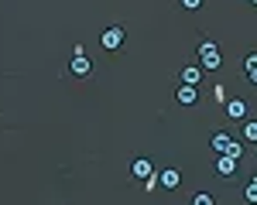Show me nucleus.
<instances>
[{
    "mask_svg": "<svg viewBox=\"0 0 257 205\" xmlns=\"http://www.w3.org/2000/svg\"><path fill=\"white\" fill-rule=\"evenodd\" d=\"M123 38H127L123 28H106V31H103V48H106V52H117L120 44H123Z\"/></svg>",
    "mask_w": 257,
    "mask_h": 205,
    "instance_id": "obj_1",
    "label": "nucleus"
},
{
    "mask_svg": "<svg viewBox=\"0 0 257 205\" xmlns=\"http://www.w3.org/2000/svg\"><path fill=\"white\" fill-rule=\"evenodd\" d=\"M131 171H134V178L144 182V178H151V174H155V164H151V158H138V161L131 164Z\"/></svg>",
    "mask_w": 257,
    "mask_h": 205,
    "instance_id": "obj_2",
    "label": "nucleus"
},
{
    "mask_svg": "<svg viewBox=\"0 0 257 205\" xmlns=\"http://www.w3.org/2000/svg\"><path fill=\"white\" fill-rule=\"evenodd\" d=\"M202 55V72H216L219 65H223V55H219V48H213V52H199Z\"/></svg>",
    "mask_w": 257,
    "mask_h": 205,
    "instance_id": "obj_3",
    "label": "nucleus"
},
{
    "mask_svg": "<svg viewBox=\"0 0 257 205\" xmlns=\"http://www.w3.org/2000/svg\"><path fill=\"white\" fill-rule=\"evenodd\" d=\"M175 100L182 102V106H192V102L199 100V89L196 86H178V92H175Z\"/></svg>",
    "mask_w": 257,
    "mask_h": 205,
    "instance_id": "obj_4",
    "label": "nucleus"
},
{
    "mask_svg": "<svg viewBox=\"0 0 257 205\" xmlns=\"http://www.w3.org/2000/svg\"><path fill=\"white\" fill-rule=\"evenodd\" d=\"M158 182H161V188H178V184H182V174H178L175 168H165L158 174Z\"/></svg>",
    "mask_w": 257,
    "mask_h": 205,
    "instance_id": "obj_5",
    "label": "nucleus"
},
{
    "mask_svg": "<svg viewBox=\"0 0 257 205\" xmlns=\"http://www.w3.org/2000/svg\"><path fill=\"white\" fill-rule=\"evenodd\" d=\"M69 72H72V76H89V72H93V62L86 58V55H79V58H72Z\"/></svg>",
    "mask_w": 257,
    "mask_h": 205,
    "instance_id": "obj_6",
    "label": "nucleus"
},
{
    "mask_svg": "<svg viewBox=\"0 0 257 205\" xmlns=\"http://www.w3.org/2000/svg\"><path fill=\"white\" fill-rule=\"evenodd\" d=\"M199 82H202V68H196V65L182 68V86H199Z\"/></svg>",
    "mask_w": 257,
    "mask_h": 205,
    "instance_id": "obj_7",
    "label": "nucleus"
},
{
    "mask_svg": "<svg viewBox=\"0 0 257 205\" xmlns=\"http://www.w3.org/2000/svg\"><path fill=\"white\" fill-rule=\"evenodd\" d=\"M216 171H219V174H237V158L223 154V158L216 161Z\"/></svg>",
    "mask_w": 257,
    "mask_h": 205,
    "instance_id": "obj_8",
    "label": "nucleus"
},
{
    "mask_svg": "<svg viewBox=\"0 0 257 205\" xmlns=\"http://www.w3.org/2000/svg\"><path fill=\"white\" fill-rule=\"evenodd\" d=\"M226 113H230L233 120H243V116H247V102L243 100H230L226 102Z\"/></svg>",
    "mask_w": 257,
    "mask_h": 205,
    "instance_id": "obj_9",
    "label": "nucleus"
},
{
    "mask_svg": "<svg viewBox=\"0 0 257 205\" xmlns=\"http://www.w3.org/2000/svg\"><path fill=\"white\" fill-rule=\"evenodd\" d=\"M226 147H230V134H213V150L226 154Z\"/></svg>",
    "mask_w": 257,
    "mask_h": 205,
    "instance_id": "obj_10",
    "label": "nucleus"
},
{
    "mask_svg": "<svg viewBox=\"0 0 257 205\" xmlns=\"http://www.w3.org/2000/svg\"><path fill=\"white\" fill-rule=\"evenodd\" d=\"M243 140L257 144V120H247V123H243Z\"/></svg>",
    "mask_w": 257,
    "mask_h": 205,
    "instance_id": "obj_11",
    "label": "nucleus"
},
{
    "mask_svg": "<svg viewBox=\"0 0 257 205\" xmlns=\"http://www.w3.org/2000/svg\"><path fill=\"white\" fill-rule=\"evenodd\" d=\"M243 198H247V202H254V205H257V178H250V184L243 188Z\"/></svg>",
    "mask_w": 257,
    "mask_h": 205,
    "instance_id": "obj_12",
    "label": "nucleus"
},
{
    "mask_svg": "<svg viewBox=\"0 0 257 205\" xmlns=\"http://www.w3.org/2000/svg\"><path fill=\"white\" fill-rule=\"evenodd\" d=\"M192 205H216V202H213V195H209V192H199L196 198H192Z\"/></svg>",
    "mask_w": 257,
    "mask_h": 205,
    "instance_id": "obj_13",
    "label": "nucleus"
},
{
    "mask_svg": "<svg viewBox=\"0 0 257 205\" xmlns=\"http://www.w3.org/2000/svg\"><path fill=\"white\" fill-rule=\"evenodd\" d=\"M226 154H230V158H237V161H240V154H243V147H240V140H230V147H226Z\"/></svg>",
    "mask_w": 257,
    "mask_h": 205,
    "instance_id": "obj_14",
    "label": "nucleus"
},
{
    "mask_svg": "<svg viewBox=\"0 0 257 205\" xmlns=\"http://www.w3.org/2000/svg\"><path fill=\"white\" fill-rule=\"evenodd\" d=\"M243 68H247V76H254L257 72V55H247V58H243Z\"/></svg>",
    "mask_w": 257,
    "mask_h": 205,
    "instance_id": "obj_15",
    "label": "nucleus"
},
{
    "mask_svg": "<svg viewBox=\"0 0 257 205\" xmlns=\"http://www.w3.org/2000/svg\"><path fill=\"white\" fill-rule=\"evenodd\" d=\"M182 7H185V10H199V7H202V0H182Z\"/></svg>",
    "mask_w": 257,
    "mask_h": 205,
    "instance_id": "obj_16",
    "label": "nucleus"
},
{
    "mask_svg": "<svg viewBox=\"0 0 257 205\" xmlns=\"http://www.w3.org/2000/svg\"><path fill=\"white\" fill-rule=\"evenodd\" d=\"M158 178H155V174H151V178H144V188H148V192H155V188H158Z\"/></svg>",
    "mask_w": 257,
    "mask_h": 205,
    "instance_id": "obj_17",
    "label": "nucleus"
},
{
    "mask_svg": "<svg viewBox=\"0 0 257 205\" xmlns=\"http://www.w3.org/2000/svg\"><path fill=\"white\" fill-rule=\"evenodd\" d=\"M250 82H254V86H257V72H254V76H250Z\"/></svg>",
    "mask_w": 257,
    "mask_h": 205,
    "instance_id": "obj_18",
    "label": "nucleus"
},
{
    "mask_svg": "<svg viewBox=\"0 0 257 205\" xmlns=\"http://www.w3.org/2000/svg\"><path fill=\"white\" fill-rule=\"evenodd\" d=\"M254 4H257V0H254Z\"/></svg>",
    "mask_w": 257,
    "mask_h": 205,
    "instance_id": "obj_19",
    "label": "nucleus"
}]
</instances>
